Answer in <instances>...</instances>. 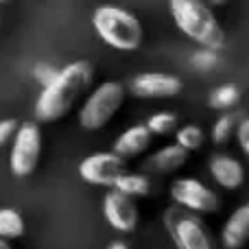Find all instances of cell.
Masks as SVG:
<instances>
[{
	"mask_svg": "<svg viewBox=\"0 0 249 249\" xmlns=\"http://www.w3.org/2000/svg\"><path fill=\"white\" fill-rule=\"evenodd\" d=\"M94 68L88 61H72L57 72L48 86L42 88L35 101V116L39 123H55L72 109L77 99L92 86Z\"/></svg>",
	"mask_w": 249,
	"mask_h": 249,
	"instance_id": "obj_1",
	"label": "cell"
},
{
	"mask_svg": "<svg viewBox=\"0 0 249 249\" xmlns=\"http://www.w3.org/2000/svg\"><path fill=\"white\" fill-rule=\"evenodd\" d=\"M175 26L199 46L223 48L225 33L216 16L203 0H168Z\"/></svg>",
	"mask_w": 249,
	"mask_h": 249,
	"instance_id": "obj_2",
	"label": "cell"
},
{
	"mask_svg": "<svg viewBox=\"0 0 249 249\" xmlns=\"http://www.w3.org/2000/svg\"><path fill=\"white\" fill-rule=\"evenodd\" d=\"M92 26L96 35L116 51H136L142 46L144 31L142 24L131 11L114 4H103L92 13Z\"/></svg>",
	"mask_w": 249,
	"mask_h": 249,
	"instance_id": "obj_3",
	"label": "cell"
},
{
	"mask_svg": "<svg viewBox=\"0 0 249 249\" xmlns=\"http://www.w3.org/2000/svg\"><path fill=\"white\" fill-rule=\"evenodd\" d=\"M124 103V86L121 81H105L90 92L79 109V124L86 131H99L116 116Z\"/></svg>",
	"mask_w": 249,
	"mask_h": 249,
	"instance_id": "obj_4",
	"label": "cell"
},
{
	"mask_svg": "<svg viewBox=\"0 0 249 249\" xmlns=\"http://www.w3.org/2000/svg\"><path fill=\"white\" fill-rule=\"evenodd\" d=\"M39 155H42V131H39L37 123H22L11 140L9 168L16 177H29L37 168Z\"/></svg>",
	"mask_w": 249,
	"mask_h": 249,
	"instance_id": "obj_5",
	"label": "cell"
},
{
	"mask_svg": "<svg viewBox=\"0 0 249 249\" xmlns=\"http://www.w3.org/2000/svg\"><path fill=\"white\" fill-rule=\"evenodd\" d=\"M168 230L173 234V241L181 249H212L214 241L210 236L208 225L197 216V212H190L186 208L171 210L166 216Z\"/></svg>",
	"mask_w": 249,
	"mask_h": 249,
	"instance_id": "obj_6",
	"label": "cell"
},
{
	"mask_svg": "<svg viewBox=\"0 0 249 249\" xmlns=\"http://www.w3.org/2000/svg\"><path fill=\"white\" fill-rule=\"evenodd\" d=\"M171 199L177 208H186L197 214H212L221 208V201L212 188L193 177H179L171 184Z\"/></svg>",
	"mask_w": 249,
	"mask_h": 249,
	"instance_id": "obj_7",
	"label": "cell"
},
{
	"mask_svg": "<svg viewBox=\"0 0 249 249\" xmlns=\"http://www.w3.org/2000/svg\"><path fill=\"white\" fill-rule=\"evenodd\" d=\"M121 173H124V158H121L114 151L92 153L83 158L79 164V177L86 184L103 186V188H112L121 177Z\"/></svg>",
	"mask_w": 249,
	"mask_h": 249,
	"instance_id": "obj_8",
	"label": "cell"
},
{
	"mask_svg": "<svg viewBox=\"0 0 249 249\" xmlns=\"http://www.w3.org/2000/svg\"><path fill=\"white\" fill-rule=\"evenodd\" d=\"M103 216L116 232H133L138 225V208L133 197L116 188H107V195L103 197Z\"/></svg>",
	"mask_w": 249,
	"mask_h": 249,
	"instance_id": "obj_9",
	"label": "cell"
},
{
	"mask_svg": "<svg viewBox=\"0 0 249 249\" xmlns=\"http://www.w3.org/2000/svg\"><path fill=\"white\" fill-rule=\"evenodd\" d=\"M129 92L138 99H171L181 92V81L166 72H142L129 83Z\"/></svg>",
	"mask_w": 249,
	"mask_h": 249,
	"instance_id": "obj_10",
	"label": "cell"
},
{
	"mask_svg": "<svg viewBox=\"0 0 249 249\" xmlns=\"http://www.w3.org/2000/svg\"><path fill=\"white\" fill-rule=\"evenodd\" d=\"M208 168H210L214 181L225 190H236L245 181V168L236 158L228 153H214L208 160Z\"/></svg>",
	"mask_w": 249,
	"mask_h": 249,
	"instance_id": "obj_11",
	"label": "cell"
},
{
	"mask_svg": "<svg viewBox=\"0 0 249 249\" xmlns=\"http://www.w3.org/2000/svg\"><path fill=\"white\" fill-rule=\"evenodd\" d=\"M221 243L225 249H241L249 243V203L236 208L221 230Z\"/></svg>",
	"mask_w": 249,
	"mask_h": 249,
	"instance_id": "obj_12",
	"label": "cell"
},
{
	"mask_svg": "<svg viewBox=\"0 0 249 249\" xmlns=\"http://www.w3.org/2000/svg\"><path fill=\"white\" fill-rule=\"evenodd\" d=\"M151 136L153 133L149 131V127L144 124H133V127L124 129L121 136L114 140V153H118L121 158H136L142 151L149 149L151 144Z\"/></svg>",
	"mask_w": 249,
	"mask_h": 249,
	"instance_id": "obj_13",
	"label": "cell"
},
{
	"mask_svg": "<svg viewBox=\"0 0 249 249\" xmlns=\"http://www.w3.org/2000/svg\"><path fill=\"white\" fill-rule=\"evenodd\" d=\"M186 160H188V151L175 142V144H166L160 151H155L149 158V166L158 173H173L184 166Z\"/></svg>",
	"mask_w": 249,
	"mask_h": 249,
	"instance_id": "obj_14",
	"label": "cell"
},
{
	"mask_svg": "<svg viewBox=\"0 0 249 249\" xmlns=\"http://www.w3.org/2000/svg\"><path fill=\"white\" fill-rule=\"evenodd\" d=\"M112 188L136 199V197H146L151 193V181L144 175H138V173H121V177L116 179V184Z\"/></svg>",
	"mask_w": 249,
	"mask_h": 249,
	"instance_id": "obj_15",
	"label": "cell"
},
{
	"mask_svg": "<svg viewBox=\"0 0 249 249\" xmlns=\"http://www.w3.org/2000/svg\"><path fill=\"white\" fill-rule=\"evenodd\" d=\"M24 234V219L13 208H0V236L16 241Z\"/></svg>",
	"mask_w": 249,
	"mask_h": 249,
	"instance_id": "obj_16",
	"label": "cell"
},
{
	"mask_svg": "<svg viewBox=\"0 0 249 249\" xmlns=\"http://www.w3.org/2000/svg\"><path fill=\"white\" fill-rule=\"evenodd\" d=\"M238 101H241V90L234 83H225V86L214 88L210 92V96H208V105L212 109H232Z\"/></svg>",
	"mask_w": 249,
	"mask_h": 249,
	"instance_id": "obj_17",
	"label": "cell"
},
{
	"mask_svg": "<svg viewBox=\"0 0 249 249\" xmlns=\"http://www.w3.org/2000/svg\"><path fill=\"white\" fill-rule=\"evenodd\" d=\"M203 131H201V127L199 124H184V127H179L175 131V142L179 146H184L186 151H197V149H201V144H203Z\"/></svg>",
	"mask_w": 249,
	"mask_h": 249,
	"instance_id": "obj_18",
	"label": "cell"
},
{
	"mask_svg": "<svg viewBox=\"0 0 249 249\" xmlns=\"http://www.w3.org/2000/svg\"><path fill=\"white\" fill-rule=\"evenodd\" d=\"M146 127L153 136H168L177 129V116L175 114H168V112H160V114H153L149 116L146 121Z\"/></svg>",
	"mask_w": 249,
	"mask_h": 249,
	"instance_id": "obj_19",
	"label": "cell"
},
{
	"mask_svg": "<svg viewBox=\"0 0 249 249\" xmlns=\"http://www.w3.org/2000/svg\"><path fill=\"white\" fill-rule=\"evenodd\" d=\"M234 131H236V118H234V114H223V116L216 118L214 127H212V140L216 144H225L234 136Z\"/></svg>",
	"mask_w": 249,
	"mask_h": 249,
	"instance_id": "obj_20",
	"label": "cell"
},
{
	"mask_svg": "<svg viewBox=\"0 0 249 249\" xmlns=\"http://www.w3.org/2000/svg\"><path fill=\"white\" fill-rule=\"evenodd\" d=\"M219 64L216 57V48H208V46H199V51L193 55V66L199 70H210Z\"/></svg>",
	"mask_w": 249,
	"mask_h": 249,
	"instance_id": "obj_21",
	"label": "cell"
},
{
	"mask_svg": "<svg viewBox=\"0 0 249 249\" xmlns=\"http://www.w3.org/2000/svg\"><path fill=\"white\" fill-rule=\"evenodd\" d=\"M33 72H35V81L44 88V86H48V83L57 77V72H59V70H57L55 66H51V64H37Z\"/></svg>",
	"mask_w": 249,
	"mask_h": 249,
	"instance_id": "obj_22",
	"label": "cell"
},
{
	"mask_svg": "<svg viewBox=\"0 0 249 249\" xmlns=\"http://www.w3.org/2000/svg\"><path fill=\"white\" fill-rule=\"evenodd\" d=\"M18 127H20V123H18L16 118H2V121H0V146L9 144V142L13 140Z\"/></svg>",
	"mask_w": 249,
	"mask_h": 249,
	"instance_id": "obj_23",
	"label": "cell"
},
{
	"mask_svg": "<svg viewBox=\"0 0 249 249\" xmlns=\"http://www.w3.org/2000/svg\"><path fill=\"white\" fill-rule=\"evenodd\" d=\"M236 140L241 151L249 158V118H243L236 123Z\"/></svg>",
	"mask_w": 249,
	"mask_h": 249,
	"instance_id": "obj_24",
	"label": "cell"
},
{
	"mask_svg": "<svg viewBox=\"0 0 249 249\" xmlns=\"http://www.w3.org/2000/svg\"><path fill=\"white\" fill-rule=\"evenodd\" d=\"M109 249H127V243H121V241H114L107 245Z\"/></svg>",
	"mask_w": 249,
	"mask_h": 249,
	"instance_id": "obj_25",
	"label": "cell"
},
{
	"mask_svg": "<svg viewBox=\"0 0 249 249\" xmlns=\"http://www.w3.org/2000/svg\"><path fill=\"white\" fill-rule=\"evenodd\" d=\"M0 249H9V241L2 238V236H0Z\"/></svg>",
	"mask_w": 249,
	"mask_h": 249,
	"instance_id": "obj_26",
	"label": "cell"
},
{
	"mask_svg": "<svg viewBox=\"0 0 249 249\" xmlns=\"http://www.w3.org/2000/svg\"><path fill=\"white\" fill-rule=\"evenodd\" d=\"M210 2H212V4H225L228 0H210Z\"/></svg>",
	"mask_w": 249,
	"mask_h": 249,
	"instance_id": "obj_27",
	"label": "cell"
},
{
	"mask_svg": "<svg viewBox=\"0 0 249 249\" xmlns=\"http://www.w3.org/2000/svg\"><path fill=\"white\" fill-rule=\"evenodd\" d=\"M0 2H7V0H0Z\"/></svg>",
	"mask_w": 249,
	"mask_h": 249,
	"instance_id": "obj_28",
	"label": "cell"
}]
</instances>
